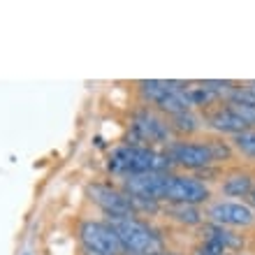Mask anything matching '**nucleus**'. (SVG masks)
Wrapping results in <instances>:
<instances>
[{
  "mask_svg": "<svg viewBox=\"0 0 255 255\" xmlns=\"http://www.w3.org/2000/svg\"><path fill=\"white\" fill-rule=\"evenodd\" d=\"M167 126L172 132L179 134H193L200 130V119L193 112H179V114L167 116Z\"/></svg>",
  "mask_w": 255,
  "mask_h": 255,
  "instance_id": "nucleus-13",
  "label": "nucleus"
},
{
  "mask_svg": "<svg viewBox=\"0 0 255 255\" xmlns=\"http://www.w3.org/2000/svg\"><path fill=\"white\" fill-rule=\"evenodd\" d=\"M207 144H209V148H211V155H214L216 162L228 160L230 155H232V146H230V144H225L223 139H209Z\"/></svg>",
  "mask_w": 255,
  "mask_h": 255,
  "instance_id": "nucleus-17",
  "label": "nucleus"
},
{
  "mask_svg": "<svg viewBox=\"0 0 255 255\" xmlns=\"http://www.w3.org/2000/svg\"><path fill=\"white\" fill-rule=\"evenodd\" d=\"M251 188H253V179L246 172H235L223 181V193L230 197H249Z\"/></svg>",
  "mask_w": 255,
  "mask_h": 255,
  "instance_id": "nucleus-12",
  "label": "nucleus"
},
{
  "mask_svg": "<svg viewBox=\"0 0 255 255\" xmlns=\"http://www.w3.org/2000/svg\"><path fill=\"white\" fill-rule=\"evenodd\" d=\"M126 255H158L165 251L162 237L151 225L137 218H109Z\"/></svg>",
  "mask_w": 255,
  "mask_h": 255,
  "instance_id": "nucleus-2",
  "label": "nucleus"
},
{
  "mask_svg": "<svg viewBox=\"0 0 255 255\" xmlns=\"http://www.w3.org/2000/svg\"><path fill=\"white\" fill-rule=\"evenodd\" d=\"M132 132L139 141H151V144H169V130L167 121L162 119L155 109L139 107L132 114Z\"/></svg>",
  "mask_w": 255,
  "mask_h": 255,
  "instance_id": "nucleus-8",
  "label": "nucleus"
},
{
  "mask_svg": "<svg viewBox=\"0 0 255 255\" xmlns=\"http://www.w3.org/2000/svg\"><path fill=\"white\" fill-rule=\"evenodd\" d=\"M195 255H228V251L216 246V244H209V242H202L197 249H195Z\"/></svg>",
  "mask_w": 255,
  "mask_h": 255,
  "instance_id": "nucleus-18",
  "label": "nucleus"
},
{
  "mask_svg": "<svg viewBox=\"0 0 255 255\" xmlns=\"http://www.w3.org/2000/svg\"><path fill=\"white\" fill-rule=\"evenodd\" d=\"M232 148L255 160V130H244L239 134H232Z\"/></svg>",
  "mask_w": 255,
  "mask_h": 255,
  "instance_id": "nucleus-15",
  "label": "nucleus"
},
{
  "mask_svg": "<svg viewBox=\"0 0 255 255\" xmlns=\"http://www.w3.org/2000/svg\"><path fill=\"white\" fill-rule=\"evenodd\" d=\"M23 255H28V253H23Z\"/></svg>",
  "mask_w": 255,
  "mask_h": 255,
  "instance_id": "nucleus-22",
  "label": "nucleus"
},
{
  "mask_svg": "<svg viewBox=\"0 0 255 255\" xmlns=\"http://www.w3.org/2000/svg\"><path fill=\"white\" fill-rule=\"evenodd\" d=\"M167 216L176 223H183V225H197L202 223V214L200 209L193 207V204H167Z\"/></svg>",
  "mask_w": 255,
  "mask_h": 255,
  "instance_id": "nucleus-14",
  "label": "nucleus"
},
{
  "mask_svg": "<svg viewBox=\"0 0 255 255\" xmlns=\"http://www.w3.org/2000/svg\"><path fill=\"white\" fill-rule=\"evenodd\" d=\"M202 237H204V242L216 244V246H221V249H225V251H237L244 246L242 237L235 235L232 230L223 228V225H216V223L202 225Z\"/></svg>",
  "mask_w": 255,
  "mask_h": 255,
  "instance_id": "nucleus-10",
  "label": "nucleus"
},
{
  "mask_svg": "<svg viewBox=\"0 0 255 255\" xmlns=\"http://www.w3.org/2000/svg\"><path fill=\"white\" fill-rule=\"evenodd\" d=\"M249 200H251V204L255 207V183H253V188H251V193H249Z\"/></svg>",
  "mask_w": 255,
  "mask_h": 255,
  "instance_id": "nucleus-19",
  "label": "nucleus"
},
{
  "mask_svg": "<svg viewBox=\"0 0 255 255\" xmlns=\"http://www.w3.org/2000/svg\"><path fill=\"white\" fill-rule=\"evenodd\" d=\"M209 200V188L197 179L179 174H162L160 190H158V202H167V204H202Z\"/></svg>",
  "mask_w": 255,
  "mask_h": 255,
  "instance_id": "nucleus-4",
  "label": "nucleus"
},
{
  "mask_svg": "<svg viewBox=\"0 0 255 255\" xmlns=\"http://www.w3.org/2000/svg\"><path fill=\"white\" fill-rule=\"evenodd\" d=\"M165 155L172 160V165L186 169H207L216 162L207 141H169Z\"/></svg>",
  "mask_w": 255,
  "mask_h": 255,
  "instance_id": "nucleus-6",
  "label": "nucleus"
},
{
  "mask_svg": "<svg viewBox=\"0 0 255 255\" xmlns=\"http://www.w3.org/2000/svg\"><path fill=\"white\" fill-rule=\"evenodd\" d=\"M158 255H176V253H169V251H162V253H158Z\"/></svg>",
  "mask_w": 255,
  "mask_h": 255,
  "instance_id": "nucleus-21",
  "label": "nucleus"
},
{
  "mask_svg": "<svg viewBox=\"0 0 255 255\" xmlns=\"http://www.w3.org/2000/svg\"><path fill=\"white\" fill-rule=\"evenodd\" d=\"M88 197H91V202L98 204L109 218H134V209H132V204H130V197H128L123 190L114 188V186L91 183V186H88Z\"/></svg>",
  "mask_w": 255,
  "mask_h": 255,
  "instance_id": "nucleus-7",
  "label": "nucleus"
},
{
  "mask_svg": "<svg viewBox=\"0 0 255 255\" xmlns=\"http://www.w3.org/2000/svg\"><path fill=\"white\" fill-rule=\"evenodd\" d=\"M249 88H251V91H253V93H255V79H253V81H249Z\"/></svg>",
  "mask_w": 255,
  "mask_h": 255,
  "instance_id": "nucleus-20",
  "label": "nucleus"
},
{
  "mask_svg": "<svg viewBox=\"0 0 255 255\" xmlns=\"http://www.w3.org/2000/svg\"><path fill=\"white\" fill-rule=\"evenodd\" d=\"M209 223L223 225V228H246L255 221L253 209L242 202H216L207 211Z\"/></svg>",
  "mask_w": 255,
  "mask_h": 255,
  "instance_id": "nucleus-9",
  "label": "nucleus"
},
{
  "mask_svg": "<svg viewBox=\"0 0 255 255\" xmlns=\"http://www.w3.org/2000/svg\"><path fill=\"white\" fill-rule=\"evenodd\" d=\"M79 242L91 255H126L116 232L109 223L100 221H81L79 223Z\"/></svg>",
  "mask_w": 255,
  "mask_h": 255,
  "instance_id": "nucleus-5",
  "label": "nucleus"
},
{
  "mask_svg": "<svg viewBox=\"0 0 255 255\" xmlns=\"http://www.w3.org/2000/svg\"><path fill=\"white\" fill-rule=\"evenodd\" d=\"M225 102H235L244 107H255V93L249 86H232L225 95Z\"/></svg>",
  "mask_w": 255,
  "mask_h": 255,
  "instance_id": "nucleus-16",
  "label": "nucleus"
},
{
  "mask_svg": "<svg viewBox=\"0 0 255 255\" xmlns=\"http://www.w3.org/2000/svg\"><path fill=\"white\" fill-rule=\"evenodd\" d=\"M107 167L109 172L126 179L137 174H169L174 165L165 153H158L153 148L139 146V144H123L112 151Z\"/></svg>",
  "mask_w": 255,
  "mask_h": 255,
  "instance_id": "nucleus-1",
  "label": "nucleus"
},
{
  "mask_svg": "<svg viewBox=\"0 0 255 255\" xmlns=\"http://www.w3.org/2000/svg\"><path fill=\"white\" fill-rule=\"evenodd\" d=\"M141 98L160 109L162 114H179V112H190V102L186 95V86L181 81H165V79H144L137 84Z\"/></svg>",
  "mask_w": 255,
  "mask_h": 255,
  "instance_id": "nucleus-3",
  "label": "nucleus"
},
{
  "mask_svg": "<svg viewBox=\"0 0 255 255\" xmlns=\"http://www.w3.org/2000/svg\"><path fill=\"white\" fill-rule=\"evenodd\" d=\"M207 123H209V128H214L218 132H230V134H239L244 130H249L228 107H218L216 112H211L207 116Z\"/></svg>",
  "mask_w": 255,
  "mask_h": 255,
  "instance_id": "nucleus-11",
  "label": "nucleus"
}]
</instances>
